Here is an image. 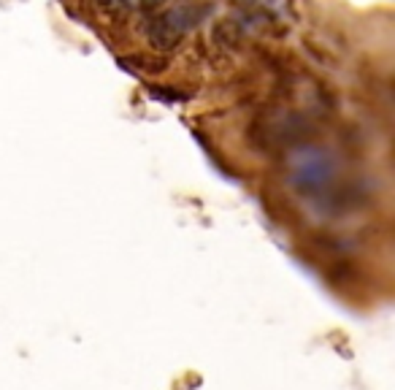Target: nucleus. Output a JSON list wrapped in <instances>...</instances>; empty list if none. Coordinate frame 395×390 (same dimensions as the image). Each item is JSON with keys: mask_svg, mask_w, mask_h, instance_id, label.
<instances>
[{"mask_svg": "<svg viewBox=\"0 0 395 390\" xmlns=\"http://www.w3.org/2000/svg\"><path fill=\"white\" fill-rule=\"evenodd\" d=\"M198 19H200V11L195 6H173V8L163 11L155 22H149L146 38H149V44L155 49L171 52V49H176L184 41L187 32L195 28Z\"/></svg>", "mask_w": 395, "mask_h": 390, "instance_id": "1", "label": "nucleus"}, {"mask_svg": "<svg viewBox=\"0 0 395 390\" xmlns=\"http://www.w3.org/2000/svg\"><path fill=\"white\" fill-rule=\"evenodd\" d=\"M333 179V160L325 155V149L303 147L290 158V182L300 193H317L328 187Z\"/></svg>", "mask_w": 395, "mask_h": 390, "instance_id": "2", "label": "nucleus"}, {"mask_svg": "<svg viewBox=\"0 0 395 390\" xmlns=\"http://www.w3.org/2000/svg\"><path fill=\"white\" fill-rule=\"evenodd\" d=\"M98 8H103V11H119L122 6H125V0H93Z\"/></svg>", "mask_w": 395, "mask_h": 390, "instance_id": "3", "label": "nucleus"}, {"mask_svg": "<svg viewBox=\"0 0 395 390\" xmlns=\"http://www.w3.org/2000/svg\"><path fill=\"white\" fill-rule=\"evenodd\" d=\"M160 3H163V0H141L144 8H155V6H160Z\"/></svg>", "mask_w": 395, "mask_h": 390, "instance_id": "4", "label": "nucleus"}]
</instances>
